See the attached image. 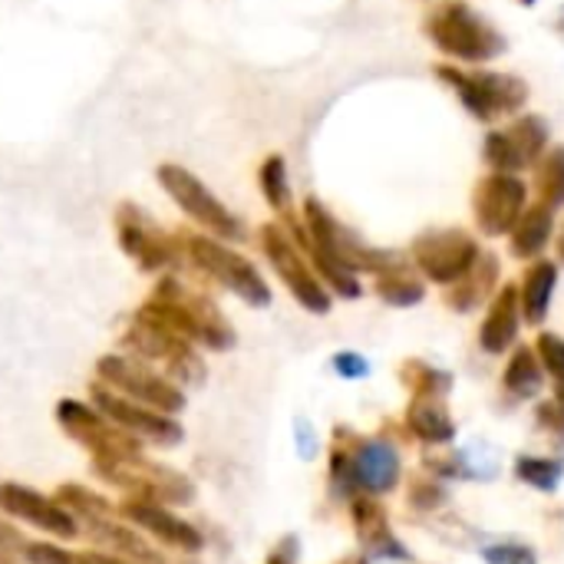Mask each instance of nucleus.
Masks as SVG:
<instances>
[{
    "mask_svg": "<svg viewBox=\"0 0 564 564\" xmlns=\"http://www.w3.org/2000/svg\"><path fill=\"white\" fill-rule=\"evenodd\" d=\"M294 430H297V453H301L304 459H314V456H317V436H314V426H311L307 420H297V423H294Z\"/></svg>",
    "mask_w": 564,
    "mask_h": 564,
    "instance_id": "c756f323",
    "label": "nucleus"
},
{
    "mask_svg": "<svg viewBox=\"0 0 564 564\" xmlns=\"http://www.w3.org/2000/svg\"><path fill=\"white\" fill-rule=\"evenodd\" d=\"M423 33L443 56L459 63H486L509 50L506 33L466 0H440L430 7Z\"/></svg>",
    "mask_w": 564,
    "mask_h": 564,
    "instance_id": "f257e3e1",
    "label": "nucleus"
},
{
    "mask_svg": "<svg viewBox=\"0 0 564 564\" xmlns=\"http://www.w3.org/2000/svg\"><path fill=\"white\" fill-rule=\"evenodd\" d=\"M116 235H119V248L139 261L142 271H159L178 261V245L175 238H169L149 215L145 208L122 202L116 208Z\"/></svg>",
    "mask_w": 564,
    "mask_h": 564,
    "instance_id": "6e6552de",
    "label": "nucleus"
},
{
    "mask_svg": "<svg viewBox=\"0 0 564 564\" xmlns=\"http://www.w3.org/2000/svg\"><path fill=\"white\" fill-rule=\"evenodd\" d=\"M562 17H564V10H562Z\"/></svg>",
    "mask_w": 564,
    "mask_h": 564,
    "instance_id": "473e14b6",
    "label": "nucleus"
},
{
    "mask_svg": "<svg viewBox=\"0 0 564 564\" xmlns=\"http://www.w3.org/2000/svg\"><path fill=\"white\" fill-rule=\"evenodd\" d=\"M506 238H509L512 258H519V261H535V258H542V251H545V248L552 245V238H555V212H552L549 205H542V202L529 205V208L522 212V218L516 221V228H512Z\"/></svg>",
    "mask_w": 564,
    "mask_h": 564,
    "instance_id": "f8f14e48",
    "label": "nucleus"
},
{
    "mask_svg": "<svg viewBox=\"0 0 564 564\" xmlns=\"http://www.w3.org/2000/svg\"><path fill=\"white\" fill-rule=\"evenodd\" d=\"M482 159L492 172H509V175H519L525 172V162L516 149V142L509 139L506 129H492L486 132V142H482Z\"/></svg>",
    "mask_w": 564,
    "mask_h": 564,
    "instance_id": "4be33fe9",
    "label": "nucleus"
},
{
    "mask_svg": "<svg viewBox=\"0 0 564 564\" xmlns=\"http://www.w3.org/2000/svg\"><path fill=\"white\" fill-rule=\"evenodd\" d=\"M334 370H337L344 380H360V377H367V373H370V364H367L360 354L344 350V354H337V357H334Z\"/></svg>",
    "mask_w": 564,
    "mask_h": 564,
    "instance_id": "c85d7f7f",
    "label": "nucleus"
},
{
    "mask_svg": "<svg viewBox=\"0 0 564 564\" xmlns=\"http://www.w3.org/2000/svg\"><path fill=\"white\" fill-rule=\"evenodd\" d=\"M519 324H522V301H519V288L516 284H506L496 291L492 304H489V314L482 321V330H479V344L486 354H506L516 337H519Z\"/></svg>",
    "mask_w": 564,
    "mask_h": 564,
    "instance_id": "9d476101",
    "label": "nucleus"
},
{
    "mask_svg": "<svg viewBox=\"0 0 564 564\" xmlns=\"http://www.w3.org/2000/svg\"><path fill=\"white\" fill-rule=\"evenodd\" d=\"M258 188H261V195H264V202L278 212V215H284V212H291V178H288V162H284V155H268L264 162H261V169H258Z\"/></svg>",
    "mask_w": 564,
    "mask_h": 564,
    "instance_id": "aec40b11",
    "label": "nucleus"
},
{
    "mask_svg": "<svg viewBox=\"0 0 564 564\" xmlns=\"http://www.w3.org/2000/svg\"><path fill=\"white\" fill-rule=\"evenodd\" d=\"M436 76L459 96L463 109L479 122H496L502 116L522 112L532 89L522 76L489 73V69H463L456 63H440Z\"/></svg>",
    "mask_w": 564,
    "mask_h": 564,
    "instance_id": "f03ea898",
    "label": "nucleus"
},
{
    "mask_svg": "<svg viewBox=\"0 0 564 564\" xmlns=\"http://www.w3.org/2000/svg\"><path fill=\"white\" fill-rule=\"evenodd\" d=\"M403 373H406V387H413L416 397H443L449 390V377L426 367V364H420V360L406 364Z\"/></svg>",
    "mask_w": 564,
    "mask_h": 564,
    "instance_id": "393cba45",
    "label": "nucleus"
},
{
    "mask_svg": "<svg viewBox=\"0 0 564 564\" xmlns=\"http://www.w3.org/2000/svg\"><path fill=\"white\" fill-rule=\"evenodd\" d=\"M506 390L529 400L542 390V364L535 357V350L529 347H516L509 367H506Z\"/></svg>",
    "mask_w": 564,
    "mask_h": 564,
    "instance_id": "412c9836",
    "label": "nucleus"
},
{
    "mask_svg": "<svg viewBox=\"0 0 564 564\" xmlns=\"http://www.w3.org/2000/svg\"><path fill=\"white\" fill-rule=\"evenodd\" d=\"M555 248H558V258L564 261V228L558 231V238H555Z\"/></svg>",
    "mask_w": 564,
    "mask_h": 564,
    "instance_id": "7c9ffc66",
    "label": "nucleus"
},
{
    "mask_svg": "<svg viewBox=\"0 0 564 564\" xmlns=\"http://www.w3.org/2000/svg\"><path fill=\"white\" fill-rule=\"evenodd\" d=\"M139 519L152 529V532H159L162 539H169L172 545H188V549H198V535L188 529V525H182V522H175L172 516H165V512H149V509H139Z\"/></svg>",
    "mask_w": 564,
    "mask_h": 564,
    "instance_id": "a878e982",
    "label": "nucleus"
},
{
    "mask_svg": "<svg viewBox=\"0 0 564 564\" xmlns=\"http://www.w3.org/2000/svg\"><path fill=\"white\" fill-rule=\"evenodd\" d=\"M377 294L390 307H416L426 297V278L403 258L377 274Z\"/></svg>",
    "mask_w": 564,
    "mask_h": 564,
    "instance_id": "dca6fc26",
    "label": "nucleus"
},
{
    "mask_svg": "<svg viewBox=\"0 0 564 564\" xmlns=\"http://www.w3.org/2000/svg\"><path fill=\"white\" fill-rule=\"evenodd\" d=\"M555 288H558V264L549 261V258H535L522 278V288H519V301H522V317L539 327L545 317H549V307H552V297H555Z\"/></svg>",
    "mask_w": 564,
    "mask_h": 564,
    "instance_id": "4468645a",
    "label": "nucleus"
},
{
    "mask_svg": "<svg viewBox=\"0 0 564 564\" xmlns=\"http://www.w3.org/2000/svg\"><path fill=\"white\" fill-rule=\"evenodd\" d=\"M482 558L489 564H539L535 558V552L532 549H525V545H492V549H486L482 552Z\"/></svg>",
    "mask_w": 564,
    "mask_h": 564,
    "instance_id": "cd10ccee",
    "label": "nucleus"
},
{
    "mask_svg": "<svg viewBox=\"0 0 564 564\" xmlns=\"http://www.w3.org/2000/svg\"><path fill=\"white\" fill-rule=\"evenodd\" d=\"M506 132H509V139L516 142V149H519L525 169H535V162H539V159L545 155V149H549V122H545L542 116H535V112H522L512 126H506Z\"/></svg>",
    "mask_w": 564,
    "mask_h": 564,
    "instance_id": "6ab92c4d",
    "label": "nucleus"
},
{
    "mask_svg": "<svg viewBox=\"0 0 564 564\" xmlns=\"http://www.w3.org/2000/svg\"><path fill=\"white\" fill-rule=\"evenodd\" d=\"M182 248L188 251V258H192V264L198 271L215 278L221 288L238 294L245 304H251V307H268L271 304V288L261 278V271L245 254L228 248L225 241H218L212 235H185Z\"/></svg>",
    "mask_w": 564,
    "mask_h": 564,
    "instance_id": "20e7f679",
    "label": "nucleus"
},
{
    "mask_svg": "<svg viewBox=\"0 0 564 564\" xmlns=\"http://www.w3.org/2000/svg\"><path fill=\"white\" fill-rule=\"evenodd\" d=\"M535 354H539V364L558 380L564 383V340L558 334H549V330H542L539 334V340H535Z\"/></svg>",
    "mask_w": 564,
    "mask_h": 564,
    "instance_id": "bb28decb",
    "label": "nucleus"
},
{
    "mask_svg": "<svg viewBox=\"0 0 564 564\" xmlns=\"http://www.w3.org/2000/svg\"><path fill=\"white\" fill-rule=\"evenodd\" d=\"M499 271H502V264H499V258L492 254V251H482L479 254V261L456 281V284H449V291H446V304L453 307V311H459V314H466V311H476L479 304H486L489 301V294L496 291V284H499Z\"/></svg>",
    "mask_w": 564,
    "mask_h": 564,
    "instance_id": "ddd939ff",
    "label": "nucleus"
},
{
    "mask_svg": "<svg viewBox=\"0 0 564 564\" xmlns=\"http://www.w3.org/2000/svg\"><path fill=\"white\" fill-rule=\"evenodd\" d=\"M522 3H525V7H532V3H535V0H522Z\"/></svg>",
    "mask_w": 564,
    "mask_h": 564,
    "instance_id": "2f4dec72",
    "label": "nucleus"
},
{
    "mask_svg": "<svg viewBox=\"0 0 564 564\" xmlns=\"http://www.w3.org/2000/svg\"><path fill=\"white\" fill-rule=\"evenodd\" d=\"M479 254H482V248L466 228H433V231H423L420 238H413V245H410L413 268L426 281L443 284V288L456 284L479 261Z\"/></svg>",
    "mask_w": 564,
    "mask_h": 564,
    "instance_id": "423d86ee",
    "label": "nucleus"
},
{
    "mask_svg": "<svg viewBox=\"0 0 564 564\" xmlns=\"http://www.w3.org/2000/svg\"><path fill=\"white\" fill-rule=\"evenodd\" d=\"M155 178L162 185V192L195 221L202 225L212 238L218 241H245V225L238 215H231L225 208V202L218 195H212V188L195 175L188 172L185 165H175V162H162L155 169Z\"/></svg>",
    "mask_w": 564,
    "mask_h": 564,
    "instance_id": "7ed1b4c3",
    "label": "nucleus"
},
{
    "mask_svg": "<svg viewBox=\"0 0 564 564\" xmlns=\"http://www.w3.org/2000/svg\"><path fill=\"white\" fill-rule=\"evenodd\" d=\"M0 506L10 512V516H20V519H30L33 525L46 529V532H56V535H73V522L66 512L53 509L46 499L20 489V486H3L0 489Z\"/></svg>",
    "mask_w": 564,
    "mask_h": 564,
    "instance_id": "2eb2a0df",
    "label": "nucleus"
},
{
    "mask_svg": "<svg viewBox=\"0 0 564 564\" xmlns=\"http://www.w3.org/2000/svg\"><path fill=\"white\" fill-rule=\"evenodd\" d=\"M453 463H456L453 476H466V479H496L499 476V453L486 443H473Z\"/></svg>",
    "mask_w": 564,
    "mask_h": 564,
    "instance_id": "5701e85b",
    "label": "nucleus"
},
{
    "mask_svg": "<svg viewBox=\"0 0 564 564\" xmlns=\"http://www.w3.org/2000/svg\"><path fill=\"white\" fill-rule=\"evenodd\" d=\"M406 423L423 443H449L456 436V423L436 397H416V403L406 413Z\"/></svg>",
    "mask_w": 564,
    "mask_h": 564,
    "instance_id": "f3484780",
    "label": "nucleus"
},
{
    "mask_svg": "<svg viewBox=\"0 0 564 564\" xmlns=\"http://www.w3.org/2000/svg\"><path fill=\"white\" fill-rule=\"evenodd\" d=\"M516 473H519V479H522V482H529L532 489L555 492L564 476V463H558V459H535V456H522V459L516 463Z\"/></svg>",
    "mask_w": 564,
    "mask_h": 564,
    "instance_id": "b1692460",
    "label": "nucleus"
},
{
    "mask_svg": "<svg viewBox=\"0 0 564 564\" xmlns=\"http://www.w3.org/2000/svg\"><path fill=\"white\" fill-rule=\"evenodd\" d=\"M350 466H354V486H364L367 492H390L400 482V456L383 440L364 443L350 456Z\"/></svg>",
    "mask_w": 564,
    "mask_h": 564,
    "instance_id": "9b49d317",
    "label": "nucleus"
},
{
    "mask_svg": "<svg viewBox=\"0 0 564 564\" xmlns=\"http://www.w3.org/2000/svg\"><path fill=\"white\" fill-rule=\"evenodd\" d=\"M529 208V185L522 175L489 172L473 188V218L486 238H506Z\"/></svg>",
    "mask_w": 564,
    "mask_h": 564,
    "instance_id": "0eeeda50",
    "label": "nucleus"
},
{
    "mask_svg": "<svg viewBox=\"0 0 564 564\" xmlns=\"http://www.w3.org/2000/svg\"><path fill=\"white\" fill-rule=\"evenodd\" d=\"M99 373L112 383V387H119V390H126L132 400H139V403H152V406H159V410H178L182 406V397L165 383V380H159L155 373H149L142 364H135V360H126V357H106V360H99Z\"/></svg>",
    "mask_w": 564,
    "mask_h": 564,
    "instance_id": "1a4fd4ad",
    "label": "nucleus"
},
{
    "mask_svg": "<svg viewBox=\"0 0 564 564\" xmlns=\"http://www.w3.org/2000/svg\"><path fill=\"white\" fill-rule=\"evenodd\" d=\"M258 238H261L264 258L271 261L278 278L288 284L294 301L311 314H327L330 311V291L324 288V281L317 278V271L311 268V261L297 248V241L288 235V228L281 221H268V225H261Z\"/></svg>",
    "mask_w": 564,
    "mask_h": 564,
    "instance_id": "39448f33",
    "label": "nucleus"
},
{
    "mask_svg": "<svg viewBox=\"0 0 564 564\" xmlns=\"http://www.w3.org/2000/svg\"><path fill=\"white\" fill-rule=\"evenodd\" d=\"M535 195L542 205H549L552 212L564 208V145L545 149V155L535 162V182H532Z\"/></svg>",
    "mask_w": 564,
    "mask_h": 564,
    "instance_id": "a211bd4d",
    "label": "nucleus"
}]
</instances>
